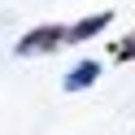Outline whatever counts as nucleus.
<instances>
[{
	"label": "nucleus",
	"instance_id": "1",
	"mask_svg": "<svg viewBox=\"0 0 135 135\" xmlns=\"http://www.w3.org/2000/svg\"><path fill=\"white\" fill-rule=\"evenodd\" d=\"M70 44V26H35L18 39V52L22 57H35V52H52V48Z\"/></svg>",
	"mask_w": 135,
	"mask_h": 135
},
{
	"label": "nucleus",
	"instance_id": "2",
	"mask_svg": "<svg viewBox=\"0 0 135 135\" xmlns=\"http://www.w3.org/2000/svg\"><path fill=\"white\" fill-rule=\"evenodd\" d=\"M113 22V13H91V18H83V22H74L70 26V44H83V39H91V35H100V31Z\"/></svg>",
	"mask_w": 135,
	"mask_h": 135
},
{
	"label": "nucleus",
	"instance_id": "3",
	"mask_svg": "<svg viewBox=\"0 0 135 135\" xmlns=\"http://www.w3.org/2000/svg\"><path fill=\"white\" fill-rule=\"evenodd\" d=\"M96 74H100V65H96V61H83V65H74V70L65 74V91L91 87V83H96Z\"/></svg>",
	"mask_w": 135,
	"mask_h": 135
},
{
	"label": "nucleus",
	"instance_id": "4",
	"mask_svg": "<svg viewBox=\"0 0 135 135\" xmlns=\"http://www.w3.org/2000/svg\"><path fill=\"white\" fill-rule=\"evenodd\" d=\"M113 61H135V35H126V39L113 44Z\"/></svg>",
	"mask_w": 135,
	"mask_h": 135
}]
</instances>
